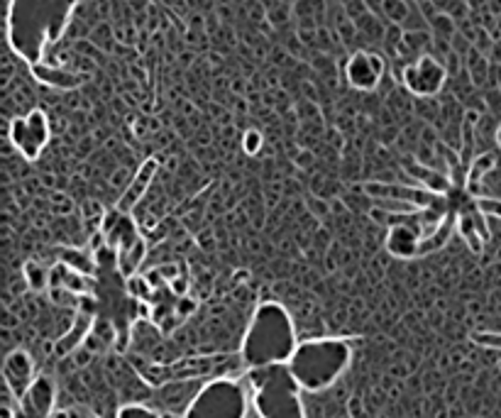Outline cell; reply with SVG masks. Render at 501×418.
Wrapping results in <instances>:
<instances>
[{"mask_svg":"<svg viewBox=\"0 0 501 418\" xmlns=\"http://www.w3.org/2000/svg\"><path fill=\"white\" fill-rule=\"evenodd\" d=\"M494 140H497V145L501 147V125L497 128V132H494Z\"/></svg>","mask_w":501,"mask_h":418,"instance_id":"obj_25","label":"cell"},{"mask_svg":"<svg viewBox=\"0 0 501 418\" xmlns=\"http://www.w3.org/2000/svg\"><path fill=\"white\" fill-rule=\"evenodd\" d=\"M352 362V343L345 338H316L299 343L289 372L304 392L318 394L333 387Z\"/></svg>","mask_w":501,"mask_h":418,"instance_id":"obj_2","label":"cell"},{"mask_svg":"<svg viewBox=\"0 0 501 418\" xmlns=\"http://www.w3.org/2000/svg\"><path fill=\"white\" fill-rule=\"evenodd\" d=\"M262 147V135L257 130H250L245 135V152L247 154H255L257 150Z\"/></svg>","mask_w":501,"mask_h":418,"instance_id":"obj_23","label":"cell"},{"mask_svg":"<svg viewBox=\"0 0 501 418\" xmlns=\"http://www.w3.org/2000/svg\"><path fill=\"white\" fill-rule=\"evenodd\" d=\"M52 418H79V414L74 409H66V411H54Z\"/></svg>","mask_w":501,"mask_h":418,"instance_id":"obj_24","label":"cell"},{"mask_svg":"<svg viewBox=\"0 0 501 418\" xmlns=\"http://www.w3.org/2000/svg\"><path fill=\"white\" fill-rule=\"evenodd\" d=\"M477 208H480V211L484 213V216H497V218H501V201L499 198H480V201H477Z\"/></svg>","mask_w":501,"mask_h":418,"instance_id":"obj_21","label":"cell"},{"mask_svg":"<svg viewBox=\"0 0 501 418\" xmlns=\"http://www.w3.org/2000/svg\"><path fill=\"white\" fill-rule=\"evenodd\" d=\"M145 252H147L145 240L137 238L130 247H125V250L118 252V267L115 269H118V272L123 274V277H128V279L135 277L137 267H140L142 260H145Z\"/></svg>","mask_w":501,"mask_h":418,"instance_id":"obj_13","label":"cell"},{"mask_svg":"<svg viewBox=\"0 0 501 418\" xmlns=\"http://www.w3.org/2000/svg\"><path fill=\"white\" fill-rule=\"evenodd\" d=\"M18 418H52L57 404V389L49 377H40L32 382L27 394L18 401Z\"/></svg>","mask_w":501,"mask_h":418,"instance_id":"obj_8","label":"cell"},{"mask_svg":"<svg viewBox=\"0 0 501 418\" xmlns=\"http://www.w3.org/2000/svg\"><path fill=\"white\" fill-rule=\"evenodd\" d=\"M91 323H93V318L88 316V313H84L81 318L76 316L74 328L69 330V335H64V338L57 343V352H59V355H66V352L76 350V345H79L84 338H88V328H91Z\"/></svg>","mask_w":501,"mask_h":418,"instance_id":"obj_15","label":"cell"},{"mask_svg":"<svg viewBox=\"0 0 501 418\" xmlns=\"http://www.w3.org/2000/svg\"><path fill=\"white\" fill-rule=\"evenodd\" d=\"M296 348V328L282 304L267 301L255 311L252 323L242 338L240 360L247 370L289 365Z\"/></svg>","mask_w":501,"mask_h":418,"instance_id":"obj_1","label":"cell"},{"mask_svg":"<svg viewBox=\"0 0 501 418\" xmlns=\"http://www.w3.org/2000/svg\"><path fill=\"white\" fill-rule=\"evenodd\" d=\"M475 343L484 345V348H494V350H501V333H475L472 335Z\"/></svg>","mask_w":501,"mask_h":418,"instance_id":"obj_22","label":"cell"},{"mask_svg":"<svg viewBox=\"0 0 501 418\" xmlns=\"http://www.w3.org/2000/svg\"><path fill=\"white\" fill-rule=\"evenodd\" d=\"M35 69V76L40 81L49 86H57V88H74L81 84V76L76 74H69V71L64 69H52V66H44V64H35L32 66Z\"/></svg>","mask_w":501,"mask_h":418,"instance_id":"obj_14","label":"cell"},{"mask_svg":"<svg viewBox=\"0 0 501 418\" xmlns=\"http://www.w3.org/2000/svg\"><path fill=\"white\" fill-rule=\"evenodd\" d=\"M62 260H64L66 267H71L74 272H79V274H86V277L98 267L96 257L86 255V252H76V250H64L62 252Z\"/></svg>","mask_w":501,"mask_h":418,"instance_id":"obj_17","label":"cell"},{"mask_svg":"<svg viewBox=\"0 0 501 418\" xmlns=\"http://www.w3.org/2000/svg\"><path fill=\"white\" fill-rule=\"evenodd\" d=\"M162 418H179V416H174L172 411H164V414H162Z\"/></svg>","mask_w":501,"mask_h":418,"instance_id":"obj_26","label":"cell"},{"mask_svg":"<svg viewBox=\"0 0 501 418\" xmlns=\"http://www.w3.org/2000/svg\"><path fill=\"white\" fill-rule=\"evenodd\" d=\"M250 399L260 418H306L299 382L286 365L247 370Z\"/></svg>","mask_w":501,"mask_h":418,"instance_id":"obj_3","label":"cell"},{"mask_svg":"<svg viewBox=\"0 0 501 418\" xmlns=\"http://www.w3.org/2000/svg\"><path fill=\"white\" fill-rule=\"evenodd\" d=\"M35 362L27 355L25 350H13L3 362V382L5 389L15 396V399H22L27 394V389L35 382Z\"/></svg>","mask_w":501,"mask_h":418,"instance_id":"obj_9","label":"cell"},{"mask_svg":"<svg viewBox=\"0 0 501 418\" xmlns=\"http://www.w3.org/2000/svg\"><path fill=\"white\" fill-rule=\"evenodd\" d=\"M494 167H497V157H494V154H480V157L470 164V172H467V191H470L472 198H477V201L484 198L482 181Z\"/></svg>","mask_w":501,"mask_h":418,"instance_id":"obj_12","label":"cell"},{"mask_svg":"<svg viewBox=\"0 0 501 418\" xmlns=\"http://www.w3.org/2000/svg\"><path fill=\"white\" fill-rule=\"evenodd\" d=\"M414 174H418V179H423V184H426V189L431 191V194L436 196H443L450 191V181L448 176L433 172V169H423V167H414Z\"/></svg>","mask_w":501,"mask_h":418,"instance_id":"obj_18","label":"cell"},{"mask_svg":"<svg viewBox=\"0 0 501 418\" xmlns=\"http://www.w3.org/2000/svg\"><path fill=\"white\" fill-rule=\"evenodd\" d=\"M499 367H501V362H499Z\"/></svg>","mask_w":501,"mask_h":418,"instance_id":"obj_28","label":"cell"},{"mask_svg":"<svg viewBox=\"0 0 501 418\" xmlns=\"http://www.w3.org/2000/svg\"><path fill=\"white\" fill-rule=\"evenodd\" d=\"M10 140L25 159H37L49 142L47 113L35 108L22 118H15L13 125H10Z\"/></svg>","mask_w":501,"mask_h":418,"instance_id":"obj_5","label":"cell"},{"mask_svg":"<svg viewBox=\"0 0 501 418\" xmlns=\"http://www.w3.org/2000/svg\"><path fill=\"white\" fill-rule=\"evenodd\" d=\"M86 418H98V416H86Z\"/></svg>","mask_w":501,"mask_h":418,"instance_id":"obj_27","label":"cell"},{"mask_svg":"<svg viewBox=\"0 0 501 418\" xmlns=\"http://www.w3.org/2000/svg\"><path fill=\"white\" fill-rule=\"evenodd\" d=\"M421 245H423V235L418 233L416 225L409 223H394L389 228L387 235V250L392 252L399 260H409V257H418L421 255Z\"/></svg>","mask_w":501,"mask_h":418,"instance_id":"obj_10","label":"cell"},{"mask_svg":"<svg viewBox=\"0 0 501 418\" xmlns=\"http://www.w3.org/2000/svg\"><path fill=\"white\" fill-rule=\"evenodd\" d=\"M154 174H157V162H154V159H147V162L142 164L140 172H137L135 179H132V184L128 186L125 196L120 198V203H118L120 211H128V208H132V203H137L142 196H145V191L150 189Z\"/></svg>","mask_w":501,"mask_h":418,"instance_id":"obj_11","label":"cell"},{"mask_svg":"<svg viewBox=\"0 0 501 418\" xmlns=\"http://www.w3.org/2000/svg\"><path fill=\"white\" fill-rule=\"evenodd\" d=\"M458 230H460L462 238L467 240V245H470L472 252H482L484 240H482L480 230H477V225H475V220H472L470 213H465V216L458 220Z\"/></svg>","mask_w":501,"mask_h":418,"instance_id":"obj_19","label":"cell"},{"mask_svg":"<svg viewBox=\"0 0 501 418\" xmlns=\"http://www.w3.org/2000/svg\"><path fill=\"white\" fill-rule=\"evenodd\" d=\"M22 272H25V282L32 291H44L52 286V272L44 269L40 262L27 260L25 267H22Z\"/></svg>","mask_w":501,"mask_h":418,"instance_id":"obj_16","label":"cell"},{"mask_svg":"<svg viewBox=\"0 0 501 418\" xmlns=\"http://www.w3.org/2000/svg\"><path fill=\"white\" fill-rule=\"evenodd\" d=\"M115 418H162V414H157V411L147 409L142 404H125L118 409Z\"/></svg>","mask_w":501,"mask_h":418,"instance_id":"obj_20","label":"cell"},{"mask_svg":"<svg viewBox=\"0 0 501 418\" xmlns=\"http://www.w3.org/2000/svg\"><path fill=\"white\" fill-rule=\"evenodd\" d=\"M250 404L252 399L245 384L230 377H218L198 389L186 406L184 418H247Z\"/></svg>","mask_w":501,"mask_h":418,"instance_id":"obj_4","label":"cell"},{"mask_svg":"<svg viewBox=\"0 0 501 418\" xmlns=\"http://www.w3.org/2000/svg\"><path fill=\"white\" fill-rule=\"evenodd\" d=\"M384 59L374 52H355L350 57L348 66H345V79L352 88L357 91H374L379 86V81L384 79Z\"/></svg>","mask_w":501,"mask_h":418,"instance_id":"obj_7","label":"cell"},{"mask_svg":"<svg viewBox=\"0 0 501 418\" xmlns=\"http://www.w3.org/2000/svg\"><path fill=\"white\" fill-rule=\"evenodd\" d=\"M445 79H448V69L431 54H423L404 69L406 91L418 98H431L440 93V88L445 86Z\"/></svg>","mask_w":501,"mask_h":418,"instance_id":"obj_6","label":"cell"}]
</instances>
